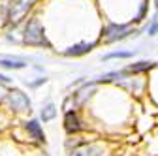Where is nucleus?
I'll use <instances>...</instances> for the list:
<instances>
[{"mask_svg": "<svg viewBox=\"0 0 158 156\" xmlns=\"http://www.w3.org/2000/svg\"><path fill=\"white\" fill-rule=\"evenodd\" d=\"M23 30V47L28 49H42V51H49L55 49V43L51 42L47 27L44 23L42 15H40V10L34 11L27 21L21 25Z\"/></svg>", "mask_w": 158, "mask_h": 156, "instance_id": "f257e3e1", "label": "nucleus"}, {"mask_svg": "<svg viewBox=\"0 0 158 156\" xmlns=\"http://www.w3.org/2000/svg\"><path fill=\"white\" fill-rule=\"evenodd\" d=\"M141 34V28L128 21H104L98 34V43L100 45H113L118 42L130 40Z\"/></svg>", "mask_w": 158, "mask_h": 156, "instance_id": "f03ea898", "label": "nucleus"}, {"mask_svg": "<svg viewBox=\"0 0 158 156\" xmlns=\"http://www.w3.org/2000/svg\"><path fill=\"white\" fill-rule=\"evenodd\" d=\"M2 109H4L10 117H17V119H28L30 113H32V109H34V104H32L30 94H27L23 88H19V87H10Z\"/></svg>", "mask_w": 158, "mask_h": 156, "instance_id": "7ed1b4c3", "label": "nucleus"}, {"mask_svg": "<svg viewBox=\"0 0 158 156\" xmlns=\"http://www.w3.org/2000/svg\"><path fill=\"white\" fill-rule=\"evenodd\" d=\"M19 130H21V139H25L30 147L34 149H42L47 145V133L44 130V124L38 117H28V119H23L21 124H19Z\"/></svg>", "mask_w": 158, "mask_h": 156, "instance_id": "20e7f679", "label": "nucleus"}, {"mask_svg": "<svg viewBox=\"0 0 158 156\" xmlns=\"http://www.w3.org/2000/svg\"><path fill=\"white\" fill-rule=\"evenodd\" d=\"M42 4L44 0H10V23L23 25Z\"/></svg>", "mask_w": 158, "mask_h": 156, "instance_id": "39448f33", "label": "nucleus"}, {"mask_svg": "<svg viewBox=\"0 0 158 156\" xmlns=\"http://www.w3.org/2000/svg\"><path fill=\"white\" fill-rule=\"evenodd\" d=\"M62 130L66 135H79V133H89L90 126L85 121V111L70 109L62 113Z\"/></svg>", "mask_w": 158, "mask_h": 156, "instance_id": "423d86ee", "label": "nucleus"}, {"mask_svg": "<svg viewBox=\"0 0 158 156\" xmlns=\"http://www.w3.org/2000/svg\"><path fill=\"white\" fill-rule=\"evenodd\" d=\"M98 45H100V43H98V40H92V42L81 40V42H73V43L62 47L60 51H56V53L60 55V56H64V58H81V56L90 55Z\"/></svg>", "mask_w": 158, "mask_h": 156, "instance_id": "0eeeda50", "label": "nucleus"}, {"mask_svg": "<svg viewBox=\"0 0 158 156\" xmlns=\"http://www.w3.org/2000/svg\"><path fill=\"white\" fill-rule=\"evenodd\" d=\"M109 145L104 139H90L85 145L77 147L75 150L68 152L66 156H109Z\"/></svg>", "mask_w": 158, "mask_h": 156, "instance_id": "6e6552de", "label": "nucleus"}, {"mask_svg": "<svg viewBox=\"0 0 158 156\" xmlns=\"http://www.w3.org/2000/svg\"><path fill=\"white\" fill-rule=\"evenodd\" d=\"M32 56L27 55H0V70L4 72H23L30 68Z\"/></svg>", "mask_w": 158, "mask_h": 156, "instance_id": "1a4fd4ad", "label": "nucleus"}, {"mask_svg": "<svg viewBox=\"0 0 158 156\" xmlns=\"http://www.w3.org/2000/svg\"><path fill=\"white\" fill-rule=\"evenodd\" d=\"M56 117H58V107H56V104H55L53 100L44 102L42 107H40V111H38V119L42 121V124H49V122H53Z\"/></svg>", "mask_w": 158, "mask_h": 156, "instance_id": "9d476101", "label": "nucleus"}, {"mask_svg": "<svg viewBox=\"0 0 158 156\" xmlns=\"http://www.w3.org/2000/svg\"><path fill=\"white\" fill-rule=\"evenodd\" d=\"M4 40L10 43V45H17V47H23V30H21V25H10L4 32Z\"/></svg>", "mask_w": 158, "mask_h": 156, "instance_id": "9b49d317", "label": "nucleus"}, {"mask_svg": "<svg viewBox=\"0 0 158 156\" xmlns=\"http://www.w3.org/2000/svg\"><path fill=\"white\" fill-rule=\"evenodd\" d=\"M137 55L135 49H113L102 55V62H109V60H130Z\"/></svg>", "mask_w": 158, "mask_h": 156, "instance_id": "f8f14e48", "label": "nucleus"}, {"mask_svg": "<svg viewBox=\"0 0 158 156\" xmlns=\"http://www.w3.org/2000/svg\"><path fill=\"white\" fill-rule=\"evenodd\" d=\"M92 138L89 133H79V135H66L64 138V141H62V147H64V152L68 154V152H72V150H75L77 147H81V145H85L87 141H90Z\"/></svg>", "mask_w": 158, "mask_h": 156, "instance_id": "ddd939ff", "label": "nucleus"}, {"mask_svg": "<svg viewBox=\"0 0 158 156\" xmlns=\"http://www.w3.org/2000/svg\"><path fill=\"white\" fill-rule=\"evenodd\" d=\"M156 66H158V62H152V60H137V62H134V64H128L126 70H128L132 75H145V73L152 72Z\"/></svg>", "mask_w": 158, "mask_h": 156, "instance_id": "4468645a", "label": "nucleus"}, {"mask_svg": "<svg viewBox=\"0 0 158 156\" xmlns=\"http://www.w3.org/2000/svg\"><path fill=\"white\" fill-rule=\"evenodd\" d=\"M149 10H151V0H139V6H137L134 17H132V23L137 27V25H141L145 19L149 17Z\"/></svg>", "mask_w": 158, "mask_h": 156, "instance_id": "2eb2a0df", "label": "nucleus"}, {"mask_svg": "<svg viewBox=\"0 0 158 156\" xmlns=\"http://www.w3.org/2000/svg\"><path fill=\"white\" fill-rule=\"evenodd\" d=\"M10 25V0H0V32H4Z\"/></svg>", "mask_w": 158, "mask_h": 156, "instance_id": "dca6fc26", "label": "nucleus"}, {"mask_svg": "<svg viewBox=\"0 0 158 156\" xmlns=\"http://www.w3.org/2000/svg\"><path fill=\"white\" fill-rule=\"evenodd\" d=\"M47 83H49V77L47 75H38V77H34V79H25V87L28 90H38L40 87H44Z\"/></svg>", "mask_w": 158, "mask_h": 156, "instance_id": "f3484780", "label": "nucleus"}, {"mask_svg": "<svg viewBox=\"0 0 158 156\" xmlns=\"http://www.w3.org/2000/svg\"><path fill=\"white\" fill-rule=\"evenodd\" d=\"M145 32H147V36H156L158 34V11L149 19V23H147V27H145Z\"/></svg>", "mask_w": 158, "mask_h": 156, "instance_id": "a211bd4d", "label": "nucleus"}, {"mask_svg": "<svg viewBox=\"0 0 158 156\" xmlns=\"http://www.w3.org/2000/svg\"><path fill=\"white\" fill-rule=\"evenodd\" d=\"M0 85H2V87H13V79H11V77L8 75V73H4V72H0Z\"/></svg>", "mask_w": 158, "mask_h": 156, "instance_id": "6ab92c4d", "label": "nucleus"}, {"mask_svg": "<svg viewBox=\"0 0 158 156\" xmlns=\"http://www.w3.org/2000/svg\"><path fill=\"white\" fill-rule=\"evenodd\" d=\"M6 94H8V87H2V85H0V107L4 105V100H6Z\"/></svg>", "mask_w": 158, "mask_h": 156, "instance_id": "aec40b11", "label": "nucleus"}, {"mask_svg": "<svg viewBox=\"0 0 158 156\" xmlns=\"http://www.w3.org/2000/svg\"><path fill=\"white\" fill-rule=\"evenodd\" d=\"M34 156H51V154H49V152H47V150H45V149L42 147V149H36Z\"/></svg>", "mask_w": 158, "mask_h": 156, "instance_id": "412c9836", "label": "nucleus"}]
</instances>
